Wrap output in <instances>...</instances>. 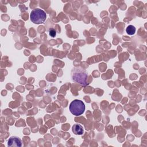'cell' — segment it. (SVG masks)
<instances>
[{
	"label": "cell",
	"instance_id": "1",
	"mask_svg": "<svg viewBox=\"0 0 147 147\" xmlns=\"http://www.w3.org/2000/svg\"><path fill=\"white\" fill-rule=\"evenodd\" d=\"M69 109L73 115L79 116L84 112L85 105L82 100L75 99L70 103Z\"/></svg>",
	"mask_w": 147,
	"mask_h": 147
},
{
	"label": "cell",
	"instance_id": "2",
	"mask_svg": "<svg viewBox=\"0 0 147 147\" xmlns=\"http://www.w3.org/2000/svg\"><path fill=\"white\" fill-rule=\"evenodd\" d=\"M30 17L32 22L36 24H40L45 21L47 15L44 10L37 8L31 11Z\"/></svg>",
	"mask_w": 147,
	"mask_h": 147
},
{
	"label": "cell",
	"instance_id": "3",
	"mask_svg": "<svg viewBox=\"0 0 147 147\" xmlns=\"http://www.w3.org/2000/svg\"><path fill=\"white\" fill-rule=\"evenodd\" d=\"M7 146L10 147H21L22 146L21 140L17 137L12 136L7 141Z\"/></svg>",
	"mask_w": 147,
	"mask_h": 147
},
{
	"label": "cell",
	"instance_id": "4",
	"mask_svg": "<svg viewBox=\"0 0 147 147\" xmlns=\"http://www.w3.org/2000/svg\"><path fill=\"white\" fill-rule=\"evenodd\" d=\"M72 130L73 133L76 135H82L84 131L83 126L78 123L74 125L72 127Z\"/></svg>",
	"mask_w": 147,
	"mask_h": 147
},
{
	"label": "cell",
	"instance_id": "5",
	"mask_svg": "<svg viewBox=\"0 0 147 147\" xmlns=\"http://www.w3.org/2000/svg\"><path fill=\"white\" fill-rule=\"evenodd\" d=\"M126 32L129 35H133L136 32V28L133 25H130L126 28Z\"/></svg>",
	"mask_w": 147,
	"mask_h": 147
},
{
	"label": "cell",
	"instance_id": "6",
	"mask_svg": "<svg viewBox=\"0 0 147 147\" xmlns=\"http://www.w3.org/2000/svg\"><path fill=\"white\" fill-rule=\"evenodd\" d=\"M49 35L52 37H55V36L56 35V30L54 29H49Z\"/></svg>",
	"mask_w": 147,
	"mask_h": 147
}]
</instances>
